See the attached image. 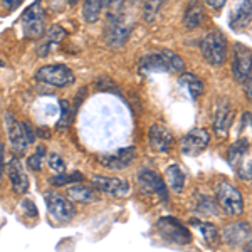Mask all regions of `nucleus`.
I'll use <instances>...</instances> for the list:
<instances>
[{
	"mask_svg": "<svg viewBox=\"0 0 252 252\" xmlns=\"http://www.w3.org/2000/svg\"><path fill=\"white\" fill-rule=\"evenodd\" d=\"M138 69L141 72H175L180 74L185 71V63L177 52L170 49H158L148 52L138 59Z\"/></svg>",
	"mask_w": 252,
	"mask_h": 252,
	"instance_id": "1",
	"label": "nucleus"
},
{
	"mask_svg": "<svg viewBox=\"0 0 252 252\" xmlns=\"http://www.w3.org/2000/svg\"><path fill=\"white\" fill-rule=\"evenodd\" d=\"M202 56L210 66H222L227 61V54H229V44H227V37L222 31L212 29L209 31L204 37L200 39L198 44Z\"/></svg>",
	"mask_w": 252,
	"mask_h": 252,
	"instance_id": "2",
	"label": "nucleus"
},
{
	"mask_svg": "<svg viewBox=\"0 0 252 252\" xmlns=\"http://www.w3.org/2000/svg\"><path fill=\"white\" fill-rule=\"evenodd\" d=\"M215 202L227 215L241 217L244 214V197L241 190L227 180H219L215 184Z\"/></svg>",
	"mask_w": 252,
	"mask_h": 252,
	"instance_id": "3",
	"label": "nucleus"
},
{
	"mask_svg": "<svg viewBox=\"0 0 252 252\" xmlns=\"http://www.w3.org/2000/svg\"><path fill=\"white\" fill-rule=\"evenodd\" d=\"M249 150L251 145L247 138H241V140L234 141L227 150V161L232 168H235L239 178L244 182H251L252 178V161L249 157Z\"/></svg>",
	"mask_w": 252,
	"mask_h": 252,
	"instance_id": "4",
	"label": "nucleus"
},
{
	"mask_svg": "<svg viewBox=\"0 0 252 252\" xmlns=\"http://www.w3.org/2000/svg\"><path fill=\"white\" fill-rule=\"evenodd\" d=\"M22 32L27 39H40L46 32V12L42 9V0H35L29 9L24 10L20 17Z\"/></svg>",
	"mask_w": 252,
	"mask_h": 252,
	"instance_id": "5",
	"label": "nucleus"
},
{
	"mask_svg": "<svg viewBox=\"0 0 252 252\" xmlns=\"http://www.w3.org/2000/svg\"><path fill=\"white\" fill-rule=\"evenodd\" d=\"M35 81L54 88H67L74 84L76 76L66 64H47L35 72Z\"/></svg>",
	"mask_w": 252,
	"mask_h": 252,
	"instance_id": "6",
	"label": "nucleus"
},
{
	"mask_svg": "<svg viewBox=\"0 0 252 252\" xmlns=\"http://www.w3.org/2000/svg\"><path fill=\"white\" fill-rule=\"evenodd\" d=\"M157 232L166 242L177 244V246H189L192 242V234L178 219L161 217L157 222Z\"/></svg>",
	"mask_w": 252,
	"mask_h": 252,
	"instance_id": "7",
	"label": "nucleus"
},
{
	"mask_svg": "<svg viewBox=\"0 0 252 252\" xmlns=\"http://www.w3.org/2000/svg\"><path fill=\"white\" fill-rule=\"evenodd\" d=\"M129 35V26L121 10H109L108 22L104 27V40L109 47H123Z\"/></svg>",
	"mask_w": 252,
	"mask_h": 252,
	"instance_id": "8",
	"label": "nucleus"
},
{
	"mask_svg": "<svg viewBox=\"0 0 252 252\" xmlns=\"http://www.w3.org/2000/svg\"><path fill=\"white\" fill-rule=\"evenodd\" d=\"M232 74L241 84H251L252 76V51L249 46L235 42L232 49Z\"/></svg>",
	"mask_w": 252,
	"mask_h": 252,
	"instance_id": "9",
	"label": "nucleus"
},
{
	"mask_svg": "<svg viewBox=\"0 0 252 252\" xmlns=\"http://www.w3.org/2000/svg\"><path fill=\"white\" fill-rule=\"evenodd\" d=\"M44 198H46L49 215H51V219L54 222L67 223L74 219L76 209L69 198L63 197V195H59L58 192H51V190L44 193Z\"/></svg>",
	"mask_w": 252,
	"mask_h": 252,
	"instance_id": "10",
	"label": "nucleus"
},
{
	"mask_svg": "<svg viewBox=\"0 0 252 252\" xmlns=\"http://www.w3.org/2000/svg\"><path fill=\"white\" fill-rule=\"evenodd\" d=\"M136 178L138 185L145 195H157L160 202H163V204L168 202V187L165 184V178H161V175H158L153 170L143 168Z\"/></svg>",
	"mask_w": 252,
	"mask_h": 252,
	"instance_id": "11",
	"label": "nucleus"
},
{
	"mask_svg": "<svg viewBox=\"0 0 252 252\" xmlns=\"http://www.w3.org/2000/svg\"><path fill=\"white\" fill-rule=\"evenodd\" d=\"M235 111L229 97H219L214 111V131L219 138H225L234 123Z\"/></svg>",
	"mask_w": 252,
	"mask_h": 252,
	"instance_id": "12",
	"label": "nucleus"
},
{
	"mask_svg": "<svg viewBox=\"0 0 252 252\" xmlns=\"http://www.w3.org/2000/svg\"><path fill=\"white\" fill-rule=\"evenodd\" d=\"M210 143V133L204 128H195L180 140V152L185 157H198Z\"/></svg>",
	"mask_w": 252,
	"mask_h": 252,
	"instance_id": "13",
	"label": "nucleus"
},
{
	"mask_svg": "<svg viewBox=\"0 0 252 252\" xmlns=\"http://www.w3.org/2000/svg\"><path fill=\"white\" fill-rule=\"evenodd\" d=\"M5 129L12 152L15 155H24L27 152L29 141H27L26 131H24L22 121H17V118H14L12 113H5Z\"/></svg>",
	"mask_w": 252,
	"mask_h": 252,
	"instance_id": "14",
	"label": "nucleus"
},
{
	"mask_svg": "<svg viewBox=\"0 0 252 252\" xmlns=\"http://www.w3.org/2000/svg\"><path fill=\"white\" fill-rule=\"evenodd\" d=\"M136 158V148L135 146H126V148H120L115 153H104V155L97 157V161H99L101 166L108 170H115V172H120V170H125L126 166H129L135 161Z\"/></svg>",
	"mask_w": 252,
	"mask_h": 252,
	"instance_id": "15",
	"label": "nucleus"
},
{
	"mask_svg": "<svg viewBox=\"0 0 252 252\" xmlns=\"http://www.w3.org/2000/svg\"><path fill=\"white\" fill-rule=\"evenodd\" d=\"M222 242L229 247H241L246 242H251V223L249 222H232L222 229Z\"/></svg>",
	"mask_w": 252,
	"mask_h": 252,
	"instance_id": "16",
	"label": "nucleus"
},
{
	"mask_svg": "<svg viewBox=\"0 0 252 252\" xmlns=\"http://www.w3.org/2000/svg\"><path fill=\"white\" fill-rule=\"evenodd\" d=\"M91 185L99 192H104L113 197H125L129 193V184L123 178L118 177H104V175H93Z\"/></svg>",
	"mask_w": 252,
	"mask_h": 252,
	"instance_id": "17",
	"label": "nucleus"
},
{
	"mask_svg": "<svg viewBox=\"0 0 252 252\" xmlns=\"http://www.w3.org/2000/svg\"><path fill=\"white\" fill-rule=\"evenodd\" d=\"M148 145L155 153H168L175 145V136L166 126L152 125L148 129Z\"/></svg>",
	"mask_w": 252,
	"mask_h": 252,
	"instance_id": "18",
	"label": "nucleus"
},
{
	"mask_svg": "<svg viewBox=\"0 0 252 252\" xmlns=\"http://www.w3.org/2000/svg\"><path fill=\"white\" fill-rule=\"evenodd\" d=\"M42 37L44 39L40 40L37 44V47H35V54L44 59V58H47L52 51H56V49L61 46V42L67 37V31L64 29L63 26L54 24V26H51L46 32H44Z\"/></svg>",
	"mask_w": 252,
	"mask_h": 252,
	"instance_id": "19",
	"label": "nucleus"
},
{
	"mask_svg": "<svg viewBox=\"0 0 252 252\" xmlns=\"http://www.w3.org/2000/svg\"><path fill=\"white\" fill-rule=\"evenodd\" d=\"M7 175L10 178L12 184V190L19 195H24L29 190V177H27L26 170L22 166V161H20L19 157H12L9 160V163L5 165Z\"/></svg>",
	"mask_w": 252,
	"mask_h": 252,
	"instance_id": "20",
	"label": "nucleus"
},
{
	"mask_svg": "<svg viewBox=\"0 0 252 252\" xmlns=\"http://www.w3.org/2000/svg\"><path fill=\"white\" fill-rule=\"evenodd\" d=\"M252 22V0H241L230 14V29L244 32L251 27Z\"/></svg>",
	"mask_w": 252,
	"mask_h": 252,
	"instance_id": "21",
	"label": "nucleus"
},
{
	"mask_svg": "<svg viewBox=\"0 0 252 252\" xmlns=\"http://www.w3.org/2000/svg\"><path fill=\"white\" fill-rule=\"evenodd\" d=\"M205 20H207V15H205L204 5H202L198 0H192V2L187 5L184 19H182L184 27L187 31H197L204 26Z\"/></svg>",
	"mask_w": 252,
	"mask_h": 252,
	"instance_id": "22",
	"label": "nucleus"
},
{
	"mask_svg": "<svg viewBox=\"0 0 252 252\" xmlns=\"http://www.w3.org/2000/svg\"><path fill=\"white\" fill-rule=\"evenodd\" d=\"M178 86L184 88L189 96L192 97V101H197L198 97L204 94L205 86L202 83L200 78H197L192 72H180V78H178Z\"/></svg>",
	"mask_w": 252,
	"mask_h": 252,
	"instance_id": "23",
	"label": "nucleus"
},
{
	"mask_svg": "<svg viewBox=\"0 0 252 252\" xmlns=\"http://www.w3.org/2000/svg\"><path fill=\"white\" fill-rule=\"evenodd\" d=\"M165 184L173 193H182L185 189V173L180 165L173 163L165 170Z\"/></svg>",
	"mask_w": 252,
	"mask_h": 252,
	"instance_id": "24",
	"label": "nucleus"
},
{
	"mask_svg": "<svg viewBox=\"0 0 252 252\" xmlns=\"http://www.w3.org/2000/svg\"><path fill=\"white\" fill-rule=\"evenodd\" d=\"M67 198L76 204H91L97 198V195L91 187L86 185H72L67 189Z\"/></svg>",
	"mask_w": 252,
	"mask_h": 252,
	"instance_id": "25",
	"label": "nucleus"
},
{
	"mask_svg": "<svg viewBox=\"0 0 252 252\" xmlns=\"http://www.w3.org/2000/svg\"><path fill=\"white\" fill-rule=\"evenodd\" d=\"M190 223H192L195 229L202 234V237H204V241L207 244H214L219 239V230H217V227H215L214 223L202 222V220H198V219H192Z\"/></svg>",
	"mask_w": 252,
	"mask_h": 252,
	"instance_id": "26",
	"label": "nucleus"
},
{
	"mask_svg": "<svg viewBox=\"0 0 252 252\" xmlns=\"http://www.w3.org/2000/svg\"><path fill=\"white\" fill-rule=\"evenodd\" d=\"M84 180V175L79 173V172H72V173H58L54 175V177L49 178V184L52 187H64L67 184H81V182Z\"/></svg>",
	"mask_w": 252,
	"mask_h": 252,
	"instance_id": "27",
	"label": "nucleus"
},
{
	"mask_svg": "<svg viewBox=\"0 0 252 252\" xmlns=\"http://www.w3.org/2000/svg\"><path fill=\"white\" fill-rule=\"evenodd\" d=\"M101 0H84V5H83V17L86 20L88 24H94L97 22L101 15Z\"/></svg>",
	"mask_w": 252,
	"mask_h": 252,
	"instance_id": "28",
	"label": "nucleus"
},
{
	"mask_svg": "<svg viewBox=\"0 0 252 252\" xmlns=\"http://www.w3.org/2000/svg\"><path fill=\"white\" fill-rule=\"evenodd\" d=\"M166 0H143V20L146 24L155 22L158 12Z\"/></svg>",
	"mask_w": 252,
	"mask_h": 252,
	"instance_id": "29",
	"label": "nucleus"
},
{
	"mask_svg": "<svg viewBox=\"0 0 252 252\" xmlns=\"http://www.w3.org/2000/svg\"><path fill=\"white\" fill-rule=\"evenodd\" d=\"M72 113L74 111H72V108H71V103L66 99H61V118L58 120V123H56V129L66 131L72 121Z\"/></svg>",
	"mask_w": 252,
	"mask_h": 252,
	"instance_id": "30",
	"label": "nucleus"
},
{
	"mask_svg": "<svg viewBox=\"0 0 252 252\" xmlns=\"http://www.w3.org/2000/svg\"><path fill=\"white\" fill-rule=\"evenodd\" d=\"M47 152H46V146H37L34 152V155L29 157V160H27V165H29L31 170H34V172H40V168H42V161L44 158H46Z\"/></svg>",
	"mask_w": 252,
	"mask_h": 252,
	"instance_id": "31",
	"label": "nucleus"
},
{
	"mask_svg": "<svg viewBox=\"0 0 252 252\" xmlns=\"http://www.w3.org/2000/svg\"><path fill=\"white\" fill-rule=\"evenodd\" d=\"M195 209H197V212L205 215H219V205L214 200H210L209 197H202Z\"/></svg>",
	"mask_w": 252,
	"mask_h": 252,
	"instance_id": "32",
	"label": "nucleus"
},
{
	"mask_svg": "<svg viewBox=\"0 0 252 252\" xmlns=\"http://www.w3.org/2000/svg\"><path fill=\"white\" fill-rule=\"evenodd\" d=\"M47 165H49V168H51L52 172H56V173L66 172V163H64L63 157L58 155V153H49V157H47Z\"/></svg>",
	"mask_w": 252,
	"mask_h": 252,
	"instance_id": "33",
	"label": "nucleus"
},
{
	"mask_svg": "<svg viewBox=\"0 0 252 252\" xmlns=\"http://www.w3.org/2000/svg\"><path fill=\"white\" fill-rule=\"evenodd\" d=\"M20 209L24 210V214L27 215V217H32V219H35L39 215L37 212V207H35V204L32 200H29V198H26V200L20 204Z\"/></svg>",
	"mask_w": 252,
	"mask_h": 252,
	"instance_id": "34",
	"label": "nucleus"
},
{
	"mask_svg": "<svg viewBox=\"0 0 252 252\" xmlns=\"http://www.w3.org/2000/svg\"><path fill=\"white\" fill-rule=\"evenodd\" d=\"M0 2L5 5L7 10H15V9H19V7L22 5L24 0H0Z\"/></svg>",
	"mask_w": 252,
	"mask_h": 252,
	"instance_id": "35",
	"label": "nucleus"
},
{
	"mask_svg": "<svg viewBox=\"0 0 252 252\" xmlns=\"http://www.w3.org/2000/svg\"><path fill=\"white\" fill-rule=\"evenodd\" d=\"M225 2L227 0H204L205 5H209L210 9H214V10H220L222 7L225 5Z\"/></svg>",
	"mask_w": 252,
	"mask_h": 252,
	"instance_id": "36",
	"label": "nucleus"
},
{
	"mask_svg": "<svg viewBox=\"0 0 252 252\" xmlns=\"http://www.w3.org/2000/svg\"><path fill=\"white\" fill-rule=\"evenodd\" d=\"M3 155H5V146L0 143V178L3 175Z\"/></svg>",
	"mask_w": 252,
	"mask_h": 252,
	"instance_id": "37",
	"label": "nucleus"
},
{
	"mask_svg": "<svg viewBox=\"0 0 252 252\" xmlns=\"http://www.w3.org/2000/svg\"><path fill=\"white\" fill-rule=\"evenodd\" d=\"M40 131H39V135L40 136H46V138H49V131H47V128H39Z\"/></svg>",
	"mask_w": 252,
	"mask_h": 252,
	"instance_id": "38",
	"label": "nucleus"
},
{
	"mask_svg": "<svg viewBox=\"0 0 252 252\" xmlns=\"http://www.w3.org/2000/svg\"><path fill=\"white\" fill-rule=\"evenodd\" d=\"M109 3H111V0H101V5H103V9H108Z\"/></svg>",
	"mask_w": 252,
	"mask_h": 252,
	"instance_id": "39",
	"label": "nucleus"
},
{
	"mask_svg": "<svg viewBox=\"0 0 252 252\" xmlns=\"http://www.w3.org/2000/svg\"><path fill=\"white\" fill-rule=\"evenodd\" d=\"M78 2H79V0H67L69 5H76V3H78Z\"/></svg>",
	"mask_w": 252,
	"mask_h": 252,
	"instance_id": "40",
	"label": "nucleus"
},
{
	"mask_svg": "<svg viewBox=\"0 0 252 252\" xmlns=\"http://www.w3.org/2000/svg\"><path fill=\"white\" fill-rule=\"evenodd\" d=\"M5 66V63H3V61H0V67H3Z\"/></svg>",
	"mask_w": 252,
	"mask_h": 252,
	"instance_id": "41",
	"label": "nucleus"
},
{
	"mask_svg": "<svg viewBox=\"0 0 252 252\" xmlns=\"http://www.w3.org/2000/svg\"><path fill=\"white\" fill-rule=\"evenodd\" d=\"M133 2H136V0H133Z\"/></svg>",
	"mask_w": 252,
	"mask_h": 252,
	"instance_id": "42",
	"label": "nucleus"
}]
</instances>
